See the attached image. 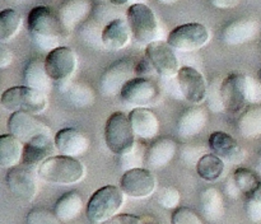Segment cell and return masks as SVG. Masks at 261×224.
<instances>
[{
    "label": "cell",
    "mask_w": 261,
    "mask_h": 224,
    "mask_svg": "<svg viewBox=\"0 0 261 224\" xmlns=\"http://www.w3.org/2000/svg\"><path fill=\"white\" fill-rule=\"evenodd\" d=\"M135 65L129 59H122L110 65L103 71L99 80V91L103 96L114 97L120 94L125 86L132 79L137 78Z\"/></svg>",
    "instance_id": "9"
},
{
    "label": "cell",
    "mask_w": 261,
    "mask_h": 224,
    "mask_svg": "<svg viewBox=\"0 0 261 224\" xmlns=\"http://www.w3.org/2000/svg\"><path fill=\"white\" fill-rule=\"evenodd\" d=\"M211 40L208 28L201 23H185L173 28L167 37V42L175 50L191 52L204 47Z\"/></svg>",
    "instance_id": "7"
},
{
    "label": "cell",
    "mask_w": 261,
    "mask_h": 224,
    "mask_svg": "<svg viewBox=\"0 0 261 224\" xmlns=\"http://www.w3.org/2000/svg\"><path fill=\"white\" fill-rule=\"evenodd\" d=\"M101 2H103V0H101Z\"/></svg>",
    "instance_id": "56"
},
{
    "label": "cell",
    "mask_w": 261,
    "mask_h": 224,
    "mask_svg": "<svg viewBox=\"0 0 261 224\" xmlns=\"http://www.w3.org/2000/svg\"><path fill=\"white\" fill-rule=\"evenodd\" d=\"M224 191H226V193L231 199H239L240 196L242 195L241 191H240V188L237 187V185L234 183L233 177H229L228 180H227L226 186H224Z\"/></svg>",
    "instance_id": "48"
},
{
    "label": "cell",
    "mask_w": 261,
    "mask_h": 224,
    "mask_svg": "<svg viewBox=\"0 0 261 224\" xmlns=\"http://www.w3.org/2000/svg\"><path fill=\"white\" fill-rule=\"evenodd\" d=\"M2 104L5 109L13 112L42 114L47 108V96L25 86L13 87L2 94Z\"/></svg>",
    "instance_id": "6"
},
{
    "label": "cell",
    "mask_w": 261,
    "mask_h": 224,
    "mask_svg": "<svg viewBox=\"0 0 261 224\" xmlns=\"http://www.w3.org/2000/svg\"><path fill=\"white\" fill-rule=\"evenodd\" d=\"M92 18H93L96 22H98L99 24H102L103 27H106L109 23H111L112 20L119 19V18H122L121 13H120L119 9H116L115 5H112L111 3L110 4H106V3L101 2L99 4H97L96 7L92 10Z\"/></svg>",
    "instance_id": "37"
},
{
    "label": "cell",
    "mask_w": 261,
    "mask_h": 224,
    "mask_svg": "<svg viewBox=\"0 0 261 224\" xmlns=\"http://www.w3.org/2000/svg\"><path fill=\"white\" fill-rule=\"evenodd\" d=\"M43 61H45L48 76L55 83L69 80L78 65L75 52L66 46H61V47L50 51Z\"/></svg>",
    "instance_id": "12"
},
{
    "label": "cell",
    "mask_w": 261,
    "mask_h": 224,
    "mask_svg": "<svg viewBox=\"0 0 261 224\" xmlns=\"http://www.w3.org/2000/svg\"><path fill=\"white\" fill-rule=\"evenodd\" d=\"M224 160L214 153H206L201 157L196 167V172L206 182H216L222 177L224 172Z\"/></svg>",
    "instance_id": "32"
},
{
    "label": "cell",
    "mask_w": 261,
    "mask_h": 224,
    "mask_svg": "<svg viewBox=\"0 0 261 224\" xmlns=\"http://www.w3.org/2000/svg\"><path fill=\"white\" fill-rule=\"evenodd\" d=\"M55 140L48 135H38L24 144L22 164L36 170L48 158L54 157L56 152Z\"/></svg>",
    "instance_id": "18"
},
{
    "label": "cell",
    "mask_w": 261,
    "mask_h": 224,
    "mask_svg": "<svg viewBox=\"0 0 261 224\" xmlns=\"http://www.w3.org/2000/svg\"><path fill=\"white\" fill-rule=\"evenodd\" d=\"M177 152V144L170 137H161L153 142L145 152L144 164L148 170H161L166 167Z\"/></svg>",
    "instance_id": "21"
},
{
    "label": "cell",
    "mask_w": 261,
    "mask_h": 224,
    "mask_svg": "<svg viewBox=\"0 0 261 224\" xmlns=\"http://www.w3.org/2000/svg\"><path fill=\"white\" fill-rule=\"evenodd\" d=\"M200 210L204 218L209 221H218L226 213L224 199L221 191L216 187H206L200 193Z\"/></svg>",
    "instance_id": "28"
},
{
    "label": "cell",
    "mask_w": 261,
    "mask_h": 224,
    "mask_svg": "<svg viewBox=\"0 0 261 224\" xmlns=\"http://www.w3.org/2000/svg\"><path fill=\"white\" fill-rule=\"evenodd\" d=\"M23 84L28 88L36 89L47 94L53 88V80L46 71L45 61L41 59H31L23 71Z\"/></svg>",
    "instance_id": "26"
},
{
    "label": "cell",
    "mask_w": 261,
    "mask_h": 224,
    "mask_svg": "<svg viewBox=\"0 0 261 224\" xmlns=\"http://www.w3.org/2000/svg\"><path fill=\"white\" fill-rule=\"evenodd\" d=\"M209 2L214 8H218V9H232L237 7L241 0H209Z\"/></svg>",
    "instance_id": "49"
},
{
    "label": "cell",
    "mask_w": 261,
    "mask_h": 224,
    "mask_svg": "<svg viewBox=\"0 0 261 224\" xmlns=\"http://www.w3.org/2000/svg\"><path fill=\"white\" fill-rule=\"evenodd\" d=\"M246 214L254 223H261V185L254 192L246 196Z\"/></svg>",
    "instance_id": "40"
},
{
    "label": "cell",
    "mask_w": 261,
    "mask_h": 224,
    "mask_svg": "<svg viewBox=\"0 0 261 224\" xmlns=\"http://www.w3.org/2000/svg\"><path fill=\"white\" fill-rule=\"evenodd\" d=\"M37 175L41 180L55 185H74L86 176L83 163L76 158L66 155H54L38 167Z\"/></svg>",
    "instance_id": "2"
},
{
    "label": "cell",
    "mask_w": 261,
    "mask_h": 224,
    "mask_svg": "<svg viewBox=\"0 0 261 224\" xmlns=\"http://www.w3.org/2000/svg\"><path fill=\"white\" fill-rule=\"evenodd\" d=\"M157 201L162 208L168 210H176L181 201V193L173 186H166L157 192Z\"/></svg>",
    "instance_id": "38"
},
{
    "label": "cell",
    "mask_w": 261,
    "mask_h": 224,
    "mask_svg": "<svg viewBox=\"0 0 261 224\" xmlns=\"http://www.w3.org/2000/svg\"><path fill=\"white\" fill-rule=\"evenodd\" d=\"M22 27V18L14 9L2 10L0 13V42L7 43L13 40Z\"/></svg>",
    "instance_id": "33"
},
{
    "label": "cell",
    "mask_w": 261,
    "mask_h": 224,
    "mask_svg": "<svg viewBox=\"0 0 261 224\" xmlns=\"http://www.w3.org/2000/svg\"><path fill=\"white\" fill-rule=\"evenodd\" d=\"M240 134L246 139L261 136V104H254L242 111L237 122Z\"/></svg>",
    "instance_id": "31"
},
{
    "label": "cell",
    "mask_w": 261,
    "mask_h": 224,
    "mask_svg": "<svg viewBox=\"0 0 261 224\" xmlns=\"http://www.w3.org/2000/svg\"><path fill=\"white\" fill-rule=\"evenodd\" d=\"M157 187V180L148 168H134L124 172L120 178V188L133 199H144L152 195Z\"/></svg>",
    "instance_id": "11"
},
{
    "label": "cell",
    "mask_w": 261,
    "mask_h": 224,
    "mask_svg": "<svg viewBox=\"0 0 261 224\" xmlns=\"http://www.w3.org/2000/svg\"><path fill=\"white\" fill-rule=\"evenodd\" d=\"M256 170H257V172H259L260 175H261V150H260V153H259V157H257V162H256Z\"/></svg>",
    "instance_id": "53"
},
{
    "label": "cell",
    "mask_w": 261,
    "mask_h": 224,
    "mask_svg": "<svg viewBox=\"0 0 261 224\" xmlns=\"http://www.w3.org/2000/svg\"><path fill=\"white\" fill-rule=\"evenodd\" d=\"M130 2H132V0H109V3H111L115 7H122V5L127 4V3Z\"/></svg>",
    "instance_id": "51"
},
{
    "label": "cell",
    "mask_w": 261,
    "mask_h": 224,
    "mask_svg": "<svg viewBox=\"0 0 261 224\" xmlns=\"http://www.w3.org/2000/svg\"><path fill=\"white\" fill-rule=\"evenodd\" d=\"M103 25L92 18L87 20L79 28V37L84 41L91 47L101 50L105 48L103 41H102V33H103Z\"/></svg>",
    "instance_id": "34"
},
{
    "label": "cell",
    "mask_w": 261,
    "mask_h": 224,
    "mask_svg": "<svg viewBox=\"0 0 261 224\" xmlns=\"http://www.w3.org/2000/svg\"><path fill=\"white\" fill-rule=\"evenodd\" d=\"M206 154V149L201 145H185L181 150V159L186 164H198L199 160L201 159L203 155Z\"/></svg>",
    "instance_id": "44"
},
{
    "label": "cell",
    "mask_w": 261,
    "mask_h": 224,
    "mask_svg": "<svg viewBox=\"0 0 261 224\" xmlns=\"http://www.w3.org/2000/svg\"><path fill=\"white\" fill-rule=\"evenodd\" d=\"M17 3H23V2H27V0H15Z\"/></svg>",
    "instance_id": "55"
},
{
    "label": "cell",
    "mask_w": 261,
    "mask_h": 224,
    "mask_svg": "<svg viewBox=\"0 0 261 224\" xmlns=\"http://www.w3.org/2000/svg\"><path fill=\"white\" fill-rule=\"evenodd\" d=\"M130 36H132V31H130L127 20L124 18H119V19L112 20L103 28L102 41H103L105 48L119 51L126 47L130 41Z\"/></svg>",
    "instance_id": "27"
},
{
    "label": "cell",
    "mask_w": 261,
    "mask_h": 224,
    "mask_svg": "<svg viewBox=\"0 0 261 224\" xmlns=\"http://www.w3.org/2000/svg\"><path fill=\"white\" fill-rule=\"evenodd\" d=\"M221 94L224 111L229 112V114H239V112L245 111L247 103L245 101L244 93H242L240 73H231L223 79Z\"/></svg>",
    "instance_id": "22"
},
{
    "label": "cell",
    "mask_w": 261,
    "mask_h": 224,
    "mask_svg": "<svg viewBox=\"0 0 261 224\" xmlns=\"http://www.w3.org/2000/svg\"><path fill=\"white\" fill-rule=\"evenodd\" d=\"M208 124V112L204 107L194 106L185 109L177 121V134L182 139L196 136Z\"/></svg>",
    "instance_id": "23"
},
{
    "label": "cell",
    "mask_w": 261,
    "mask_h": 224,
    "mask_svg": "<svg viewBox=\"0 0 261 224\" xmlns=\"http://www.w3.org/2000/svg\"><path fill=\"white\" fill-rule=\"evenodd\" d=\"M27 25L33 43L47 53L61 47V42L68 36L59 15L43 5L35 7L31 10L27 17Z\"/></svg>",
    "instance_id": "1"
},
{
    "label": "cell",
    "mask_w": 261,
    "mask_h": 224,
    "mask_svg": "<svg viewBox=\"0 0 261 224\" xmlns=\"http://www.w3.org/2000/svg\"><path fill=\"white\" fill-rule=\"evenodd\" d=\"M257 79H259L260 83H261V69L259 70V75H257Z\"/></svg>",
    "instance_id": "54"
},
{
    "label": "cell",
    "mask_w": 261,
    "mask_h": 224,
    "mask_svg": "<svg viewBox=\"0 0 261 224\" xmlns=\"http://www.w3.org/2000/svg\"><path fill=\"white\" fill-rule=\"evenodd\" d=\"M145 160V153L140 144H135V147L130 150L129 153L124 155H120V167L126 172L134 168H140Z\"/></svg>",
    "instance_id": "39"
},
{
    "label": "cell",
    "mask_w": 261,
    "mask_h": 224,
    "mask_svg": "<svg viewBox=\"0 0 261 224\" xmlns=\"http://www.w3.org/2000/svg\"><path fill=\"white\" fill-rule=\"evenodd\" d=\"M127 116L135 135L142 139H153L160 131L157 116L147 107H135Z\"/></svg>",
    "instance_id": "25"
},
{
    "label": "cell",
    "mask_w": 261,
    "mask_h": 224,
    "mask_svg": "<svg viewBox=\"0 0 261 224\" xmlns=\"http://www.w3.org/2000/svg\"><path fill=\"white\" fill-rule=\"evenodd\" d=\"M54 140L58 152L66 157H81L89 148V139L87 135L71 127L61 129L60 131L56 132Z\"/></svg>",
    "instance_id": "19"
},
{
    "label": "cell",
    "mask_w": 261,
    "mask_h": 224,
    "mask_svg": "<svg viewBox=\"0 0 261 224\" xmlns=\"http://www.w3.org/2000/svg\"><path fill=\"white\" fill-rule=\"evenodd\" d=\"M5 182L10 193L20 201L30 203L37 195V178L35 176V170L30 167L22 164L9 170Z\"/></svg>",
    "instance_id": "10"
},
{
    "label": "cell",
    "mask_w": 261,
    "mask_h": 224,
    "mask_svg": "<svg viewBox=\"0 0 261 224\" xmlns=\"http://www.w3.org/2000/svg\"><path fill=\"white\" fill-rule=\"evenodd\" d=\"M92 10L91 0H65L59 8L58 15L63 27L69 33L76 25L84 23Z\"/></svg>",
    "instance_id": "20"
},
{
    "label": "cell",
    "mask_w": 261,
    "mask_h": 224,
    "mask_svg": "<svg viewBox=\"0 0 261 224\" xmlns=\"http://www.w3.org/2000/svg\"><path fill=\"white\" fill-rule=\"evenodd\" d=\"M135 73H137V76L139 78H144V79H149V80H153L155 75H158L155 69L153 68L152 64L149 63L147 58L142 59L139 63L135 65Z\"/></svg>",
    "instance_id": "45"
},
{
    "label": "cell",
    "mask_w": 261,
    "mask_h": 224,
    "mask_svg": "<svg viewBox=\"0 0 261 224\" xmlns=\"http://www.w3.org/2000/svg\"><path fill=\"white\" fill-rule=\"evenodd\" d=\"M242 93L247 104H261V83L259 79L252 78L249 74L240 73Z\"/></svg>",
    "instance_id": "36"
},
{
    "label": "cell",
    "mask_w": 261,
    "mask_h": 224,
    "mask_svg": "<svg viewBox=\"0 0 261 224\" xmlns=\"http://www.w3.org/2000/svg\"><path fill=\"white\" fill-rule=\"evenodd\" d=\"M83 198L76 191L64 193L54 206V214L60 221H71L81 215L83 210Z\"/></svg>",
    "instance_id": "30"
},
{
    "label": "cell",
    "mask_w": 261,
    "mask_h": 224,
    "mask_svg": "<svg viewBox=\"0 0 261 224\" xmlns=\"http://www.w3.org/2000/svg\"><path fill=\"white\" fill-rule=\"evenodd\" d=\"M101 224H143V219L133 214H117Z\"/></svg>",
    "instance_id": "46"
},
{
    "label": "cell",
    "mask_w": 261,
    "mask_h": 224,
    "mask_svg": "<svg viewBox=\"0 0 261 224\" xmlns=\"http://www.w3.org/2000/svg\"><path fill=\"white\" fill-rule=\"evenodd\" d=\"M24 144L12 134L0 136V165L2 168L12 170L19 165L23 159Z\"/></svg>",
    "instance_id": "29"
},
{
    "label": "cell",
    "mask_w": 261,
    "mask_h": 224,
    "mask_svg": "<svg viewBox=\"0 0 261 224\" xmlns=\"http://www.w3.org/2000/svg\"><path fill=\"white\" fill-rule=\"evenodd\" d=\"M135 132L129 116L117 111L110 115L105 126V142L114 154L124 155L135 147Z\"/></svg>",
    "instance_id": "5"
},
{
    "label": "cell",
    "mask_w": 261,
    "mask_h": 224,
    "mask_svg": "<svg viewBox=\"0 0 261 224\" xmlns=\"http://www.w3.org/2000/svg\"><path fill=\"white\" fill-rule=\"evenodd\" d=\"M13 61V52L5 43L0 45V69H7Z\"/></svg>",
    "instance_id": "47"
},
{
    "label": "cell",
    "mask_w": 261,
    "mask_h": 224,
    "mask_svg": "<svg viewBox=\"0 0 261 224\" xmlns=\"http://www.w3.org/2000/svg\"><path fill=\"white\" fill-rule=\"evenodd\" d=\"M59 92L64 96V98L74 107L84 108L89 107L94 103L96 94L94 91L86 83L73 80H64L60 83H56Z\"/></svg>",
    "instance_id": "24"
},
{
    "label": "cell",
    "mask_w": 261,
    "mask_h": 224,
    "mask_svg": "<svg viewBox=\"0 0 261 224\" xmlns=\"http://www.w3.org/2000/svg\"><path fill=\"white\" fill-rule=\"evenodd\" d=\"M223 79H214L211 83V86L208 87V103L213 111L216 112H222L224 111L223 101H222V94H221V87Z\"/></svg>",
    "instance_id": "41"
},
{
    "label": "cell",
    "mask_w": 261,
    "mask_h": 224,
    "mask_svg": "<svg viewBox=\"0 0 261 224\" xmlns=\"http://www.w3.org/2000/svg\"><path fill=\"white\" fill-rule=\"evenodd\" d=\"M171 224H204L200 216L189 208H177L171 215Z\"/></svg>",
    "instance_id": "42"
},
{
    "label": "cell",
    "mask_w": 261,
    "mask_h": 224,
    "mask_svg": "<svg viewBox=\"0 0 261 224\" xmlns=\"http://www.w3.org/2000/svg\"><path fill=\"white\" fill-rule=\"evenodd\" d=\"M145 58L161 78H176L181 69L175 48L167 41L158 40L145 46Z\"/></svg>",
    "instance_id": "8"
},
{
    "label": "cell",
    "mask_w": 261,
    "mask_h": 224,
    "mask_svg": "<svg viewBox=\"0 0 261 224\" xmlns=\"http://www.w3.org/2000/svg\"><path fill=\"white\" fill-rule=\"evenodd\" d=\"M143 219V224H161L160 221L157 220L155 218H153V216H142Z\"/></svg>",
    "instance_id": "50"
},
{
    "label": "cell",
    "mask_w": 261,
    "mask_h": 224,
    "mask_svg": "<svg viewBox=\"0 0 261 224\" xmlns=\"http://www.w3.org/2000/svg\"><path fill=\"white\" fill-rule=\"evenodd\" d=\"M122 102L135 107H148L154 104L160 98V89L153 80L144 78L132 79L120 92Z\"/></svg>",
    "instance_id": "14"
},
{
    "label": "cell",
    "mask_w": 261,
    "mask_h": 224,
    "mask_svg": "<svg viewBox=\"0 0 261 224\" xmlns=\"http://www.w3.org/2000/svg\"><path fill=\"white\" fill-rule=\"evenodd\" d=\"M233 177L234 183L237 185V187L240 188L242 195L249 196L250 193L254 192L257 187L261 185V180L257 173H255L254 171L249 170V168L240 167L232 175Z\"/></svg>",
    "instance_id": "35"
},
{
    "label": "cell",
    "mask_w": 261,
    "mask_h": 224,
    "mask_svg": "<svg viewBox=\"0 0 261 224\" xmlns=\"http://www.w3.org/2000/svg\"><path fill=\"white\" fill-rule=\"evenodd\" d=\"M209 149L224 163L241 164L247 158V152L233 136L223 131H214L209 136Z\"/></svg>",
    "instance_id": "17"
},
{
    "label": "cell",
    "mask_w": 261,
    "mask_h": 224,
    "mask_svg": "<svg viewBox=\"0 0 261 224\" xmlns=\"http://www.w3.org/2000/svg\"><path fill=\"white\" fill-rule=\"evenodd\" d=\"M8 129L10 134L22 143H28L38 135L51 136V129L35 115L27 112H13L8 119Z\"/></svg>",
    "instance_id": "15"
},
{
    "label": "cell",
    "mask_w": 261,
    "mask_h": 224,
    "mask_svg": "<svg viewBox=\"0 0 261 224\" xmlns=\"http://www.w3.org/2000/svg\"><path fill=\"white\" fill-rule=\"evenodd\" d=\"M176 79L186 101L196 106L205 101L208 97V84L198 69L189 65L181 66Z\"/></svg>",
    "instance_id": "13"
},
{
    "label": "cell",
    "mask_w": 261,
    "mask_h": 224,
    "mask_svg": "<svg viewBox=\"0 0 261 224\" xmlns=\"http://www.w3.org/2000/svg\"><path fill=\"white\" fill-rule=\"evenodd\" d=\"M25 220L27 224H60L58 216L46 209H32Z\"/></svg>",
    "instance_id": "43"
},
{
    "label": "cell",
    "mask_w": 261,
    "mask_h": 224,
    "mask_svg": "<svg viewBox=\"0 0 261 224\" xmlns=\"http://www.w3.org/2000/svg\"><path fill=\"white\" fill-rule=\"evenodd\" d=\"M125 203V193L117 186L106 185L98 188L87 203V218L92 223H103L117 215Z\"/></svg>",
    "instance_id": "3"
},
{
    "label": "cell",
    "mask_w": 261,
    "mask_h": 224,
    "mask_svg": "<svg viewBox=\"0 0 261 224\" xmlns=\"http://www.w3.org/2000/svg\"><path fill=\"white\" fill-rule=\"evenodd\" d=\"M126 20L129 23L133 38L140 45L148 46L158 41L160 23L154 12L144 3L132 4L126 10Z\"/></svg>",
    "instance_id": "4"
},
{
    "label": "cell",
    "mask_w": 261,
    "mask_h": 224,
    "mask_svg": "<svg viewBox=\"0 0 261 224\" xmlns=\"http://www.w3.org/2000/svg\"><path fill=\"white\" fill-rule=\"evenodd\" d=\"M260 22L256 18L242 17L232 20L222 31V41L226 45L239 46L255 40L260 33Z\"/></svg>",
    "instance_id": "16"
},
{
    "label": "cell",
    "mask_w": 261,
    "mask_h": 224,
    "mask_svg": "<svg viewBox=\"0 0 261 224\" xmlns=\"http://www.w3.org/2000/svg\"><path fill=\"white\" fill-rule=\"evenodd\" d=\"M157 2L162 5H172L175 3H177L178 0H157Z\"/></svg>",
    "instance_id": "52"
}]
</instances>
